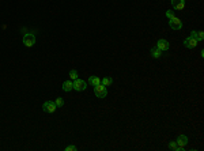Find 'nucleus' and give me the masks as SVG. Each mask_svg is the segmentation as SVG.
Wrapping results in <instances>:
<instances>
[{
	"label": "nucleus",
	"instance_id": "16",
	"mask_svg": "<svg viewBox=\"0 0 204 151\" xmlns=\"http://www.w3.org/2000/svg\"><path fill=\"white\" fill-rule=\"evenodd\" d=\"M203 38H204L203 31H197V36H196V40H197V41H203Z\"/></svg>",
	"mask_w": 204,
	"mask_h": 151
},
{
	"label": "nucleus",
	"instance_id": "7",
	"mask_svg": "<svg viewBox=\"0 0 204 151\" xmlns=\"http://www.w3.org/2000/svg\"><path fill=\"white\" fill-rule=\"evenodd\" d=\"M44 112H46V113H54V110H56V103L52 102V101H46V102L44 103Z\"/></svg>",
	"mask_w": 204,
	"mask_h": 151
},
{
	"label": "nucleus",
	"instance_id": "3",
	"mask_svg": "<svg viewBox=\"0 0 204 151\" xmlns=\"http://www.w3.org/2000/svg\"><path fill=\"white\" fill-rule=\"evenodd\" d=\"M72 83H74V90H76V91H83L87 87V83L82 79H75Z\"/></svg>",
	"mask_w": 204,
	"mask_h": 151
},
{
	"label": "nucleus",
	"instance_id": "19",
	"mask_svg": "<svg viewBox=\"0 0 204 151\" xmlns=\"http://www.w3.org/2000/svg\"><path fill=\"white\" fill-rule=\"evenodd\" d=\"M166 17L170 19V18H173V17H174V14L172 12V11H167V12H166Z\"/></svg>",
	"mask_w": 204,
	"mask_h": 151
},
{
	"label": "nucleus",
	"instance_id": "1",
	"mask_svg": "<svg viewBox=\"0 0 204 151\" xmlns=\"http://www.w3.org/2000/svg\"><path fill=\"white\" fill-rule=\"evenodd\" d=\"M94 94H95L98 98H105L108 95L106 86H103L102 83L101 85H98V86H94Z\"/></svg>",
	"mask_w": 204,
	"mask_h": 151
},
{
	"label": "nucleus",
	"instance_id": "11",
	"mask_svg": "<svg viewBox=\"0 0 204 151\" xmlns=\"http://www.w3.org/2000/svg\"><path fill=\"white\" fill-rule=\"evenodd\" d=\"M162 53H163V52H162L161 49H158V48H152V49H151V56H152L154 59H159L161 56H162Z\"/></svg>",
	"mask_w": 204,
	"mask_h": 151
},
{
	"label": "nucleus",
	"instance_id": "10",
	"mask_svg": "<svg viewBox=\"0 0 204 151\" xmlns=\"http://www.w3.org/2000/svg\"><path fill=\"white\" fill-rule=\"evenodd\" d=\"M74 89V83H72L71 80H65L64 83H63V90L64 91H71Z\"/></svg>",
	"mask_w": 204,
	"mask_h": 151
},
{
	"label": "nucleus",
	"instance_id": "2",
	"mask_svg": "<svg viewBox=\"0 0 204 151\" xmlns=\"http://www.w3.org/2000/svg\"><path fill=\"white\" fill-rule=\"evenodd\" d=\"M23 44L26 45L27 48H31L33 45L36 44V37H34V34H30V33L25 34V36H23Z\"/></svg>",
	"mask_w": 204,
	"mask_h": 151
},
{
	"label": "nucleus",
	"instance_id": "18",
	"mask_svg": "<svg viewBox=\"0 0 204 151\" xmlns=\"http://www.w3.org/2000/svg\"><path fill=\"white\" fill-rule=\"evenodd\" d=\"M65 151H76V147L75 146H68V147H65Z\"/></svg>",
	"mask_w": 204,
	"mask_h": 151
},
{
	"label": "nucleus",
	"instance_id": "9",
	"mask_svg": "<svg viewBox=\"0 0 204 151\" xmlns=\"http://www.w3.org/2000/svg\"><path fill=\"white\" fill-rule=\"evenodd\" d=\"M172 6L176 10H182L185 7V3H184V0H172Z\"/></svg>",
	"mask_w": 204,
	"mask_h": 151
},
{
	"label": "nucleus",
	"instance_id": "4",
	"mask_svg": "<svg viewBox=\"0 0 204 151\" xmlns=\"http://www.w3.org/2000/svg\"><path fill=\"white\" fill-rule=\"evenodd\" d=\"M169 25H170V27H172V29H174V30H180V29L182 27L181 21H180L177 17H173V18L169 19Z\"/></svg>",
	"mask_w": 204,
	"mask_h": 151
},
{
	"label": "nucleus",
	"instance_id": "12",
	"mask_svg": "<svg viewBox=\"0 0 204 151\" xmlns=\"http://www.w3.org/2000/svg\"><path fill=\"white\" fill-rule=\"evenodd\" d=\"M89 83L91 86H98V85H101V79H99L98 76H90Z\"/></svg>",
	"mask_w": 204,
	"mask_h": 151
},
{
	"label": "nucleus",
	"instance_id": "8",
	"mask_svg": "<svg viewBox=\"0 0 204 151\" xmlns=\"http://www.w3.org/2000/svg\"><path fill=\"white\" fill-rule=\"evenodd\" d=\"M156 48L161 49V50L163 52V50H167V49L170 48V45H169V42L166 40H159L158 44H156Z\"/></svg>",
	"mask_w": 204,
	"mask_h": 151
},
{
	"label": "nucleus",
	"instance_id": "15",
	"mask_svg": "<svg viewBox=\"0 0 204 151\" xmlns=\"http://www.w3.org/2000/svg\"><path fill=\"white\" fill-rule=\"evenodd\" d=\"M54 103H56V106H57V108H61L63 105H64V101H63V98H57Z\"/></svg>",
	"mask_w": 204,
	"mask_h": 151
},
{
	"label": "nucleus",
	"instance_id": "14",
	"mask_svg": "<svg viewBox=\"0 0 204 151\" xmlns=\"http://www.w3.org/2000/svg\"><path fill=\"white\" fill-rule=\"evenodd\" d=\"M70 78H71V79H78V72H76V70H71V71H70Z\"/></svg>",
	"mask_w": 204,
	"mask_h": 151
},
{
	"label": "nucleus",
	"instance_id": "13",
	"mask_svg": "<svg viewBox=\"0 0 204 151\" xmlns=\"http://www.w3.org/2000/svg\"><path fill=\"white\" fill-rule=\"evenodd\" d=\"M101 83H102L103 86H106V87H108V86H110L112 83H113V80H112L110 78H103V79L101 80Z\"/></svg>",
	"mask_w": 204,
	"mask_h": 151
},
{
	"label": "nucleus",
	"instance_id": "5",
	"mask_svg": "<svg viewBox=\"0 0 204 151\" xmlns=\"http://www.w3.org/2000/svg\"><path fill=\"white\" fill-rule=\"evenodd\" d=\"M176 143H177V146H178L177 151H182L184 148H185L186 143H188V138H186L185 135H181V136H178V139L176 140Z\"/></svg>",
	"mask_w": 204,
	"mask_h": 151
},
{
	"label": "nucleus",
	"instance_id": "20",
	"mask_svg": "<svg viewBox=\"0 0 204 151\" xmlns=\"http://www.w3.org/2000/svg\"><path fill=\"white\" fill-rule=\"evenodd\" d=\"M196 36H197V31H192V33H191V37L196 38Z\"/></svg>",
	"mask_w": 204,
	"mask_h": 151
},
{
	"label": "nucleus",
	"instance_id": "6",
	"mask_svg": "<svg viewBox=\"0 0 204 151\" xmlns=\"http://www.w3.org/2000/svg\"><path fill=\"white\" fill-rule=\"evenodd\" d=\"M197 42L199 41L196 40V38H193V37H188L185 41H184V45H185V48L188 49H193L197 46Z\"/></svg>",
	"mask_w": 204,
	"mask_h": 151
},
{
	"label": "nucleus",
	"instance_id": "17",
	"mask_svg": "<svg viewBox=\"0 0 204 151\" xmlns=\"http://www.w3.org/2000/svg\"><path fill=\"white\" fill-rule=\"evenodd\" d=\"M169 147H170L172 150H177V148H178V146H177V143H176V142H172L170 144H169Z\"/></svg>",
	"mask_w": 204,
	"mask_h": 151
}]
</instances>
